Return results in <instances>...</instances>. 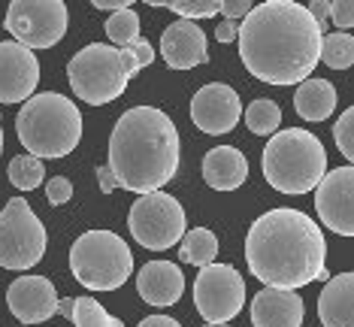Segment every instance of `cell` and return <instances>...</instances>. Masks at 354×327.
<instances>
[{"label":"cell","mask_w":354,"mask_h":327,"mask_svg":"<svg viewBox=\"0 0 354 327\" xmlns=\"http://www.w3.org/2000/svg\"><path fill=\"white\" fill-rule=\"evenodd\" d=\"M106 37L112 39V46L115 49H124V46H131L140 39V15L124 10V12H115L106 19Z\"/></svg>","instance_id":"cell-27"},{"label":"cell","mask_w":354,"mask_h":327,"mask_svg":"<svg viewBox=\"0 0 354 327\" xmlns=\"http://www.w3.org/2000/svg\"><path fill=\"white\" fill-rule=\"evenodd\" d=\"M19 142L34 158H67L82 140V113L64 94H34L15 115Z\"/></svg>","instance_id":"cell-4"},{"label":"cell","mask_w":354,"mask_h":327,"mask_svg":"<svg viewBox=\"0 0 354 327\" xmlns=\"http://www.w3.org/2000/svg\"><path fill=\"white\" fill-rule=\"evenodd\" d=\"M136 291L149 306H173L185 294V276L173 261H149L136 273Z\"/></svg>","instance_id":"cell-17"},{"label":"cell","mask_w":354,"mask_h":327,"mask_svg":"<svg viewBox=\"0 0 354 327\" xmlns=\"http://www.w3.org/2000/svg\"><path fill=\"white\" fill-rule=\"evenodd\" d=\"M263 179L279 194H309L327 173V151L315 133L303 127L276 131L261 158Z\"/></svg>","instance_id":"cell-5"},{"label":"cell","mask_w":354,"mask_h":327,"mask_svg":"<svg viewBox=\"0 0 354 327\" xmlns=\"http://www.w3.org/2000/svg\"><path fill=\"white\" fill-rule=\"evenodd\" d=\"M194 306L206 324H227L245 306V279L230 264L200 267L194 282Z\"/></svg>","instance_id":"cell-11"},{"label":"cell","mask_w":354,"mask_h":327,"mask_svg":"<svg viewBox=\"0 0 354 327\" xmlns=\"http://www.w3.org/2000/svg\"><path fill=\"white\" fill-rule=\"evenodd\" d=\"M281 124V109L279 103L272 100H254L248 103L245 109V127L257 137H270V133H276Z\"/></svg>","instance_id":"cell-24"},{"label":"cell","mask_w":354,"mask_h":327,"mask_svg":"<svg viewBox=\"0 0 354 327\" xmlns=\"http://www.w3.org/2000/svg\"><path fill=\"white\" fill-rule=\"evenodd\" d=\"M97 182H100V191H103V194H112V191L118 188V182H115V176H112L109 167H97Z\"/></svg>","instance_id":"cell-37"},{"label":"cell","mask_w":354,"mask_h":327,"mask_svg":"<svg viewBox=\"0 0 354 327\" xmlns=\"http://www.w3.org/2000/svg\"><path fill=\"white\" fill-rule=\"evenodd\" d=\"M321 327H354V273L330 276L318 297Z\"/></svg>","instance_id":"cell-19"},{"label":"cell","mask_w":354,"mask_h":327,"mask_svg":"<svg viewBox=\"0 0 354 327\" xmlns=\"http://www.w3.org/2000/svg\"><path fill=\"white\" fill-rule=\"evenodd\" d=\"M0 155H3V124H0Z\"/></svg>","instance_id":"cell-40"},{"label":"cell","mask_w":354,"mask_h":327,"mask_svg":"<svg viewBox=\"0 0 354 327\" xmlns=\"http://www.w3.org/2000/svg\"><path fill=\"white\" fill-rule=\"evenodd\" d=\"M179 131L155 106H133L109 133V170L118 188L151 194L173 182L179 170Z\"/></svg>","instance_id":"cell-3"},{"label":"cell","mask_w":354,"mask_h":327,"mask_svg":"<svg viewBox=\"0 0 354 327\" xmlns=\"http://www.w3.org/2000/svg\"><path fill=\"white\" fill-rule=\"evenodd\" d=\"M39 85V61L15 39L0 43V103H28Z\"/></svg>","instance_id":"cell-14"},{"label":"cell","mask_w":354,"mask_h":327,"mask_svg":"<svg viewBox=\"0 0 354 327\" xmlns=\"http://www.w3.org/2000/svg\"><path fill=\"white\" fill-rule=\"evenodd\" d=\"M306 10H309V15H312V19L318 21V28L324 30L327 19H330V3H327V0H312V3L306 6Z\"/></svg>","instance_id":"cell-34"},{"label":"cell","mask_w":354,"mask_h":327,"mask_svg":"<svg viewBox=\"0 0 354 327\" xmlns=\"http://www.w3.org/2000/svg\"><path fill=\"white\" fill-rule=\"evenodd\" d=\"M315 209L327 230L339 236H354V167L324 173L315 188Z\"/></svg>","instance_id":"cell-12"},{"label":"cell","mask_w":354,"mask_h":327,"mask_svg":"<svg viewBox=\"0 0 354 327\" xmlns=\"http://www.w3.org/2000/svg\"><path fill=\"white\" fill-rule=\"evenodd\" d=\"M206 327H227V324H206Z\"/></svg>","instance_id":"cell-41"},{"label":"cell","mask_w":354,"mask_h":327,"mask_svg":"<svg viewBox=\"0 0 354 327\" xmlns=\"http://www.w3.org/2000/svg\"><path fill=\"white\" fill-rule=\"evenodd\" d=\"M236 34H239V25H236V21H227V19H224L218 28H215V37H218V43H233Z\"/></svg>","instance_id":"cell-36"},{"label":"cell","mask_w":354,"mask_h":327,"mask_svg":"<svg viewBox=\"0 0 354 327\" xmlns=\"http://www.w3.org/2000/svg\"><path fill=\"white\" fill-rule=\"evenodd\" d=\"M160 55L170 64V70H191L209 61L206 34L194 21H173L160 37Z\"/></svg>","instance_id":"cell-16"},{"label":"cell","mask_w":354,"mask_h":327,"mask_svg":"<svg viewBox=\"0 0 354 327\" xmlns=\"http://www.w3.org/2000/svg\"><path fill=\"white\" fill-rule=\"evenodd\" d=\"M221 12L227 15V21H236L252 12V3L248 0H221Z\"/></svg>","instance_id":"cell-33"},{"label":"cell","mask_w":354,"mask_h":327,"mask_svg":"<svg viewBox=\"0 0 354 327\" xmlns=\"http://www.w3.org/2000/svg\"><path fill=\"white\" fill-rule=\"evenodd\" d=\"M333 140L345 158H354V109H345L342 118L333 124Z\"/></svg>","instance_id":"cell-30"},{"label":"cell","mask_w":354,"mask_h":327,"mask_svg":"<svg viewBox=\"0 0 354 327\" xmlns=\"http://www.w3.org/2000/svg\"><path fill=\"white\" fill-rule=\"evenodd\" d=\"M46 254V227L25 197H12L0 212V267L25 273Z\"/></svg>","instance_id":"cell-8"},{"label":"cell","mask_w":354,"mask_h":327,"mask_svg":"<svg viewBox=\"0 0 354 327\" xmlns=\"http://www.w3.org/2000/svg\"><path fill=\"white\" fill-rule=\"evenodd\" d=\"M115 327H124V324H122V321H118V324H115Z\"/></svg>","instance_id":"cell-42"},{"label":"cell","mask_w":354,"mask_h":327,"mask_svg":"<svg viewBox=\"0 0 354 327\" xmlns=\"http://www.w3.org/2000/svg\"><path fill=\"white\" fill-rule=\"evenodd\" d=\"M306 306L297 291L263 288L252 300V324L254 327H300Z\"/></svg>","instance_id":"cell-18"},{"label":"cell","mask_w":354,"mask_h":327,"mask_svg":"<svg viewBox=\"0 0 354 327\" xmlns=\"http://www.w3.org/2000/svg\"><path fill=\"white\" fill-rule=\"evenodd\" d=\"M330 21H333L342 34H348V28L354 25V3L351 0H336V3H330Z\"/></svg>","instance_id":"cell-32"},{"label":"cell","mask_w":354,"mask_h":327,"mask_svg":"<svg viewBox=\"0 0 354 327\" xmlns=\"http://www.w3.org/2000/svg\"><path fill=\"white\" fill-rule=\"evenodd\" d=\"M203 179L215 191H236L248 179V161L239 149L218 146L206 151L203 158Z\"/></svg>","instance_id":"cell-20"},{"label":"cell","mask_w":354,"mask_h":327,"mask_svg":"<svg viewBox=\"0 0 354 327\" xmlns=\"http://www.w3.org/2000/svg\"><path fill=\"white\" fill-rule=\"evenodd\" d=\"M118 52H122V67H124L127 79H133L142 67H149V64L155 61V49H151L149 39H136V43L124 46V49H118Z\"/></svg>","instance_id":"cell-29"},{"label":"cell","mask_w":354,"mask_h":327,"mask_svg":"<svg viewBox=\"0 0 354 327\" xmlns=\"http://www.w3.org/2000/svg\"><path fill=\"white\" fill-rule=\"evenodd\" d=\"M58 291L46 276H19L6 291V306L21 324H43L58 312Z\"/></svg>","instance_id":"cell-15"},{"label":"cell","mask_w":354,"mask_h":327,"mask_svg":"<svg viewBox=\"0 0 354 327\" xmlns=\"http://www.w3.org/2000/svg\"><path fill=\"white\" fill-rule=\"evenodd\" d=\"M10 182L19 191H34V188H39L46 182V167H43V161L39 158H34V155H19V158H12L10 161Z\"/></svg>","instance_id":"cell-25"},{"label":"cell","mask_w":354,"mask_h":327,"mask_svg":"<svg viewBox=\"0 0 354 327\" xmlns=\"http://www.w3.org/2000/svg\"><path fill=\"white\" fill-rule=\"evenodd\" d=\"M70 270L88 291H115L133 273V254L112 230H85L70 249Z\"/></svg>","instance_id":"cell-6"},{"label":"cell","mask_w":354,"mask_h":327,"mask_svg":"<svg viewBox=\"0 0 354 327\" xmlns=\"http://www.w3.org/2000/svg\"><path fill=\"white\" fill-rule=\"evenodd\" d=\"M321 61L333 70H348L354 64V37L351 34H324L321 39Z\"/></svg>","instance_id":"cell-23"},{"label":"cell","mask_w":354,"mask_h":327,"mask_svg":"<svg viewBox=\"0 0 354 327\" xmlns=\"http://www.w3.org/2000/svg\"><path fill=\"white\" fill-rule=\"evenodd\" d=\"M70 321H73L76 327H115L118 318L109 315L94 297H76L73 300V315H70Z\"/></svg>","instance_id":"cell-26"},{"label":"cell","mask_w":354,"mask_h":327,"mask_svg":"<svg viewBox=\"0 0 354 327\" xmlns=\"http://www.w3.org/2000/svg\"><path fill=\"white\" fill-rule=\"evenodd\" d=\"M127 227L142 249L167 252L185 236L188 218H185V209L176 197L164 194V191H151V194H140V200L131 206Z\"/></svg>","instance_id":"cell-9"},{"label":"cell","mask_w":354,"mask_h":327,"mask_svg":"<svg viewBox=\"0 0 354 327\" xmlns=\"http://www.w3.org/2000/svg\"><path fill=\"white\" fill-rule=\"evenodd\" d=\"M67 79L76 97L91 106L118 100L131 82L122 67V52L103 43H88L85 49H79L67 61Z\"/></svg>","instance_id":"cell-7"},{"label":"cell","mask_w":354,"mask_h":327,"mask_svg":"<svg viewBox=\"0 0 354 327\" xmlns=\"http://www.w3.org/2000/svg\"><path fill=\"white\" fill-rule=\"evenodd\" d=\"M149 6H164L170 12H179L182 21L191 19H209V15L221 12V0H149Z\"/></svg>","instance_id":"cell-28"},{"label":"cell","mask_w":354,"mask_h":327,"mask_svg":"<svg viewBox=\"0 0 354 327\" xmlns=\"http://www.w3.org/2000/svg\"><path fill=\"white\" fill-rule=\"evenodd\" d=\"M46 197H49L52 206H64L70 203V197H73V182L67 176H52L46 182Z\"/></svg>","instance_id":"cell-31"},{"label":"cell","mask_w":354,"mask_h":327,"mask_svg":"<svg viewBox=\"0 0 354 327\" xmlns=\"http://www.w3.org/2000/svg\"><path fill=\"white\" fill-rule=\"evenodd\" d=\"M324 30L297 0H267L252 6L236 34L239 58L267 85H300L321 61Z\"/></svg>","instance_id":"cell-1"},{"label":"cell","mask_w":354,"mask_h":327,"mask_svg":"<svg viewBox=\"0 0 354 327\" xmlns=\"http://www.w3.org/2000/svg\"><path fill=\"white\" fill-rule=\"evenodd\" d=\"M94 10H100V12H124V10H131V0H94Z\"/></svg>","instance_id":"cell-35"},{"label":"cell","mask_w":354,"mask_h":327,"mask_svg":"<svg viewBox=\"0 0 354 327\" xmlns=\"http://www.w3.org/2000/svg\"><path fill=\"white\" fill-rule=\"evenodd\" d=\"M327 243L315 218L300 209L281 206L270 209L245 236V264L263 288L297 291L315 279H330L327 273Z\"/></svg>","instance_id":"cell-2"},{"label":"cell","mask_w":354,"mask_h":327,"mask_svg":"<svg viewBox=\"0 0 354 327\" xmlns=\"http://www.w3.org/2000/svg\"><path fill=\"white\" fill-rule=\"evenodd\" d=\"M215 254H218V236H215L209 227L185 230V236L179 239V258H182V264L209 267V264H215Z\"/></svg>","instance_id":"cell-22"},{"label":"cell","mask_w":354,"mask_h":327,"mask_svg":"<svg viewBox=\"0 0 354 327\" xmlns=\"http://www.w3.org/2000/svg\"><path fill=\"white\" fill-rule=\"evenodd\" d=\"M3 25L25 49H52L67 34L70 12L61 0H12Z\"/></svg>","instance_id":"cell-10"},{"label":"cell","mask_w":354,"mask_h":327,"mask_svg":"<svg viewBox=\"0 0 354 327\" xmlns=\"http://www.w3.org/2000/svg\"><path fill=\"white\" fill-rule=\"evenodd\" d=\"M58 312L61 315H73V297H67V300H58Z\"/></svg>","instance_id":"cell-39"},{"label":"cell","mask_w":354,"mask_h":327,"mask_svg":"<svg viewBox=\"0 0 354 327\" xmlns=\"http://www.w3.org/2000/svg\"><path fill=\"white\" fill-rule=\"evenodd\" d=\"M239 118H243L239 94L224 82H209L191 97V122L209 137L230 133L239 124Z\"/></svg>","instance_id":"cell-13"},{"label":"cell","mask_w":354,"mask_h":327,"mask_svg":"<svg viewBox=\"0 0 354 327\" xmlns=\"http://www.w3.org/2000/svg\"><path fill=\"white\" fill-rule=\"evenodd\" d=\"M136 327H182V324L173 321V318H167V315H151V318H142Z\"/></svg>","instance_id":"cell-38"},{"label":"cell","mask_w":354,"mask_h":327,"mask_svg":"<svg viewBox=\"0 0 354 327\" xmlns=\"http://www.w3.org/2000/svg\"><path fill=\"white\" fill-rule=\"evenodd\" d=\"M294 106H297V115L306 118V122H324V118H330V113L336 109V88H333V82L309 76L306 82L297 85Z\"/></svg>","instance_id":"cell-21"}]
</instances>
